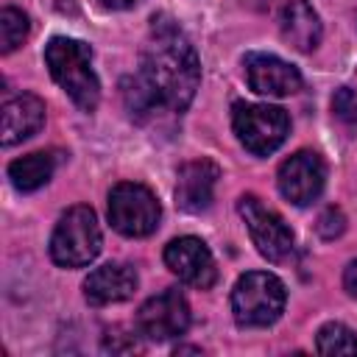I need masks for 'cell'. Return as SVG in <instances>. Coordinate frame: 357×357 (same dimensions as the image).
Here are the masks:
<instances>
[{"label":"cell","mask_w":357,"mask_h":357,"mask_svg":"<svg viewBox=\"0 0 357 357\" xmlns=\"http://www.w3.org/2000/svg\"><path fill=\"white\" fill-rule=\"evenodd\" d=\"M245 81L257 95L284 98L301 89V73L279 56L248 53L245 56Z\"/></svg>","instance_id":"8fae6325"},{"label":"cell","mask_w":357,"mask_h":357,"mask_svg":"<svg viewBox=\"0 0 357 357\" xmlns=\"http://www.w3.org/2000/svg\"><path fill=\"white\" fill-rule=\"evenodd\" d=\"M45 61L56 84L70 95V100L81 112H95L100 100V84L92 70V50L89 45L67 36H56L45 47Z\"/></svg>","instance_id":"7a4b0ae2"},{"label":"cell","mask_w":357,"mask_h":357,"mask_svg":"<svg viewBox=\"0 0 357 357\" xmlns=\"http://www.w3.org/2000/svg\"><path fill=\"white\" fill-rule=\"evenodd\" d=\"M56 170V159L53 153H45V151H36V153H28V156H20L8 165V178L11 184L20 190V192H33L39 190L42 184L50 181Z\"/></svg>","instance_id":"2e32d148"},{"label":"cell","mask_w":357,"mask_h":357,"mask_svg":"<svg viewBox=\"0 0 357 357\" xmlns=\"http://www.w3.org/2000/svg\"><path fill=\"white\" fill-rule=\"evenodd\" d=\"M332 112L343 123H357V92H351L349 86H340L332 95Z\"/></svg>","instance_id":"d6986e66"},{"label":"cell","mask_w":357,"mask_h":357,"mask_svg":"<svg viewBox=\"0 0 357 357\" xmlns=\"http://www.w3.org/2000/svg\"><path fill=\"white\" fill-rule=\"evenodd\" d=\"M276 181H279V192L290 204L307 206L324 192L326 165L315 151H298V153H293L290 159H284L279 165Z\"/></svg>","instance_id":"9c48e42d"},{"label":"cell","mask_w":357,"mask_h":357,"mask_svg":"<svg viewBox=\"0 0 357 357\" xmlns=\"http://www.w3.org/2000/svg\"><path fill=\"white\" fill-rule=\"evenodd\" d=\"M231 126H234L237 139L245 145V151L257 156L273 153L290 131L287 112L279 106H268V103H234Z\"/></svg>","instance_id":"5b68a950"},{"label":"cell","mask_w":357,"mask_h":357,"mask_svg":"<svg viewBox=\"0 0 357 357\" xmlns=\"http://www.w3.org/2000/svg\"><path fill=\"white\" fill-rule=\"evenodd\" d=\"M284 284L268 271H248L231 290V312L240 326H268L284 310Z\"/></svg>","instance_id":"277c9868"},{"label":"cell","mask_w":357,"mask_h":357,"mask_svg":"<svg viewBox=\"0 0 357 357\" xmlns=\"http://www.w3.org/2000/svg\"><path fill=\"white\" fill-rule=\"evenodd\" d=\"M162 206L156 195L137 181H120L109 192V220L126 237H148L156 231Z\"/></svg>","instance_id":"8992f818"},{"label":"cell","mask_w":357,"mask_h":357,"mask_svg":"<svg viewBox=\"0 0 357 357\" xmlns=\"http://www.w3.org/2000/svg\"><path fill=\"white\" fill-rule=\"evenodd\" d=\"M251 240L257 245V251L268 259V262H284L293 254V231L290 226L273 212L268 209L257 195H243L237 204Z\"/></svg>","instance_id":"52a82bcc"},{"label":"cell","mask_w":357,"mask_h":357,"mask_svg":"<svg viewBox=\"0 0 357 357\" xmlns=\"http://www.w3.org/2000/svg\"><path fill=\"white\" fill-rule=\"evenodd\" d=\"M100 245L103 237L95 212L78 204L59 218L50 237V257L61 268H84L100 254Z\"/></svg>","instance_id":"3957f363"},{"label":"cell","mask_w":357,"mask_h":357,"mask_svg":"<svg viewBox=\"0 0 357 357\" xmlns=\"http://www.w3.org/2000/svg\"><path fill=\"white\" fill-rule=\"evenodd\" d=\"M190 326V307L187 298L178 290H165L159 296H151L137 310V332L148 340H170L184 335Z\"/></svg>","instance_id":"ba28073f"},{"label":"cell","mask_w":357,"mask_h":357,"mask_svg":"<svg viewBox=\"0 0 357 357\" xmlns=\"http://www.w3.org/2000/svg\"><path fill=\"white\" fill-rule=\"evenodd\" d=\"M165 262L184 284H192L198 290L212 287L215 279H218V268H215L212 251L198 237H176V240H170L167 248H165Z\"/></svg>","instance_id":"30bf717a"},{"label":"cell","mask_w":357,"mask_h":357,"mask_svg":"<svg viewBox=\"0 0 357 357\" xmlns=\"http://www.w3.org/2000/svg\"><path fill=\"white\" fill-rule=\"evenodd\" d=\"M279 25H282L284 42H290L301 53L315 50L318 42H321V20H318L315 8L307 0H290V3H284L282 17H279Z\"/></svg>","instance_id":"9a60e30c"},{"label":"cell","mask_w":357,"mask_h":357,"mask_svg":"<svg viewBox=\"0 0 357 357\" xmlns=\"http://www.w3.org/2000/svg\"><path fill=\"white\" fill-rule=\"evenodd\" d=\"M137 290V271L131 265L109 262L95 268L84 282V298L92 307H106L131 298Z\"/></svg>","instance_id":"4fadbf2b"},{"label":"cell","mask_w":357,"mask_h":357,"mask_svg":"<svg viewBox=\"0 0 357 357\" xmlns=\"http://www.w3.org/2000/svg\"><path fill=\"white\" fill-rule=\"evenodd\" d=\"M218 165L209 159H192L178 167V181H176V204L184 212H204L212 204L215 184H218Z\"/></svg>","instance_id":"7c38bea8"},{"label":"cell","mask_w":357,"mask_h":357,"mask_svg":"<svg viewBox=\"0 0 357 357\" xmlns=\"http://www.w3.org/2000/svg\"><path fill=\"white\" fill-rule=\"evenodd\" d=\"M106 8H114V11H123V8H131V6H137L139 0H100Z\"/></svg>","instance_id":"7402d4cb"},{"label":"cell","mask_w":357,"mask_h":357,"mask_svg":"<svg viewBox=\"0 0 357 357\" xmlns=\"http://www.w3.org/2000/svg\"><path fill=\"white\" fill-rule=\"evenodd\" d=\"M315 229H318V234H321L324 240H335L337 234H343V229H346V218H343V212H340V209L329 206V209H324V212H321V218H318Z\"/></svg>","instance_id":"ffe728a7"},{"label":"cell","mask_w":357,"mask_h":357,"mask_svg":"<svg viewBox=\"0 0 357 357\" xmlns=\"http://www.w3.org/2000/svg\"><path fill=\"white\" fill-rule=\"evenodd\" d=\"M25 36H28V17L20 8L6 6L0 11V50L3 53L17 50Z\"/></svg>","instance_id":"ac0fdd59"},{"label":"cell","mask_w":357,"mask_h":357,"mask_svg":"<svg viewBox=\"0 0 357 357\" xmlns=\"http://www.w3.org/2000/svg\"><path fill=\"white\" fill-rule=\"evenodd\" d=\"M201 61L192 42L167 17L151 20V33L142 47L139 73L123 84L126 106L134 117L153 114L156 109L184 112L198 89Z\"/></svg>","instance_id":"6da1fadb"},{"label":"cell","mask_w":357,"mask_h":357,"mask_svg":"<svg viewBox=\"0 0 357 357\" xmlns=\"http://www.w3.org/2000/svg\"><path fill=\"white\" fill-rule=\"evenodd\" d=\"M45 123V103L31 95H14L3 103V145L11 148L28 137H33Z\"/></svg>","instance_id":"5bb4252c"},{"label":"cell","mask_w":357,"mask_h":357,"mask_svg":"<svg viewBox=\"0 0 357 357\" xmlns=\"http://www.w3.org/2000/svg\"><path fill=\"white\" fill-rule=\"evenodd\" d=\"M315 346L321 354H357V335L346 324H326L318 329Z\"/></svg>","instance_id":"e0dca14e"},{"label":"cell","mask_w":357,"mask_h":357,"mask_svg":"<svg viewBox=\"0 0 357 357\" xmlns=\"http://www.w3.org/2000/svg\"><path fill=\"white\" fill-rule=\"evenodd\" d=\"M343 287H346L349 296L357 298V259L346 265V271H343Z\"/></svg>","instance_id":"44dd1931"}]
</instances>
